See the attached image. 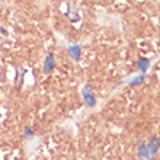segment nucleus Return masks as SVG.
<instances>
[{"label":"nucleus","instance_id":"nucleus-4","mask_svg":"<svg viewBox=\"0 0 160 160\" xmlns=\"http://www.w3.org/2000/svg\"><path fill=\"white\" fill-rule=\"evenodd\" d=\"M68 54L74 61H79L80 57H82V47L77 45V44H73V45L68 47Z\"/></svg>","mask_w":160,"mask_h":160},{"label":"nucleus","instance_id":"nucleus-7","mask_svg":"<svg viewBox=\"0 0 160 160\" xmlns=\"http://www.w3.org/2000/svg\"><path fill=\"white\" fill-rule=\"evenodd\" d=\"M146 79H147V77H146V74H140V76H137V77H134V79H131L130 82H128V84H130V86H137V84H141V83H144V82H146Z\"/></svg>","mask_w":160,"mask_h":160},{"label":"nucleus","instance_id":"nucleus-1","mask_svg":"<svg viewBox=\"0 0 160 160\" xmlns=\"http://www.w3.org/2000/svg\"><path fill=\"white\" fill-rule=\"evenodd\" d=\"M82 95H83V102L86 103L88 108H93L96 105V98H95V95L92 92V88L89 84H84L82 88Z\"/></svg>","mask_w":160,"mask_h":160},{"label":"nucleus","instance_id":"nucleus-9","mask_svg":"<svg viewBox=\"0 0 160 160\" xmlns=\"http://www.w3.org/2000/svg\"><path fill=\"white\" fill-rule=\"evenodd\" d=\"M0 34H2V35H8V31L4 29L3 26H0Z\"/></svg>","mask_w":160,"mask_h":160},{"label":"nucleus","instance_id":"nucleus-5","mask_svg":"<svg viewBox=\"0 0 160 160\" xmlns=\"http://www.w3.org/2000/svg\"><path fill=\"white\" fill-rule=\"evenodd\" d=\"M138 156L144 160H153L152 157H150V154H148V150H147L146 143H140L138 144Z\"/></svg>","mask_w":160,"mask_h":160},{"label":"nucleus","instance_id":"nucleus-6","mask_svg":"<svg viewBox=\"0 0 160 160\" xmlns=\"http://www.w3.org/2000/svg\"><path fill=\"white\" fill-rule=\"evenodd\" d=\"M148 66H150V60H147V58H138V61H137V67H138V70L141 73L147 72Z\"/></svg>","mask_w":160,"mask_h":160},{"label":"nucleus","instance_id":"nucleus-2","mask_svg":"<svg viewBox=\"0 0 160 160\" xmlns=\"http://www.w3.org/2000/svg\"><path fill=\"white\" fill-rule=\"evenodd\" d=\"M54 68H55L54 52H48V54H47V57H45V60H44V64H42V70H44V73H45V74H48V73H51Z\"/></svg>","mask_w":160,"mask_h":160},{"label":"nucleus","instance_id":"nucleus-8","mask_svg":"<svg viewBox=\"0 0 160 160\" xmlns=\"http://www.w3.org/2000/svg\"><path fill=\"white\" fill-rule=\"evenodd\" d=\"M23 135H25L26 140H32L35 137V131L31 128V127H25V131H23Z\"/></svg>","mask_w":160,"mask_h":160},{"label":"nucleus","instance_id":"nucleus-3","mask_svg":"<svg viewBox=\"0 0 160 160\" xmlns=\"http://www.w3.org/2000/svg\"><path fill=\"white\" fill-rule=\"evenodd\" d=\"M146 146H147V150H148L150 157H152V159H154L156 153L159 152V148H160V137H153V138L150 140Z\"/></svg>","mask_w":160,"mask_h":160}]
</instances>
